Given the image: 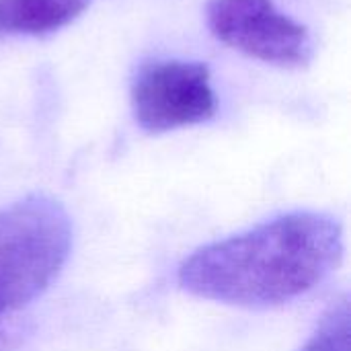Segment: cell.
I'll list each match as a JSON object with an SVG mask.
<instances>
[{"mask_svg":"<svg viewBox=\"0 0 351 351\" xmlns=\"http://www.w3.org/2000/svg\"><path fill=\"white\" fill-rule=\"evenodd\" d=\"M132 109L138 125L162 134L197 125L216 115L218 99L210 68L187 60H152L132 82Z\"/></svg>","mask_w":351,"mask_h":351,"instance_id":"obj_3","label":"cell"},{"mask_svg":"<svg viewBox=\"0 0 351 351\" xmlns=\"http://www.w3.org/2000/svg\"><path fill=\"white\" fill-rule=\"evenodd\" d=\"M343 259V228L323 212H290L193 251L179 286L206 300L269 308L331 276Z\"/></svg>","mask_w":351,"mask_h":351,"instance_id":"obj_1","label":"cell"},{"mask_svg":"<svg viewBox=\"0 0 351 351\" xmlns=\"http://www.w3.org/2000/svg\"><path fill=\"white\" fill-rule=\"evenodd\" d=\"M72 220L45 195H27L0 210V317L41 296L66 265Z\"/></svg>","mask_w":351,"mask_h":351,"instance_id":"obj_2","label":"cell"},{"mask_svg":"<svg viewBox=\"0 0 351 351\" xmlns=\"http://www.w3.org/2000/svg\"><path fill=\"white\" fill-rule=\"evenodd\" d=\"M206 19L216 39L255 60L278 66L313 60L308 29L278 10L274 0H210Z\"/></svg>","mask_w":351,"mask_h":351,"instance_id":"obj_4","label":"cell"},{"mask_svg":"<svg viewBox=\"0 0 351 351\" xmlns=\"http://www.w3.org/2000/svg\"><path fill=\"white\" fill-rule=\"evenodd\" d=\"M300 351H351L350 296L337 298Z\"/></svg>","mask_w":351,"mask_h":351,"instance_id":"obj_6","label":"cell"},{"mask_svg":"<svg viewBox=\"0 0 351 351\" xmlns=\"http://www.w3.org/2000/svg\"><path fill=\"white\" fill-rule=\"evenodd\" d=\"M90 0H0V35H43L72 23Z\"/></svg>","mask_w":351,"mask_h":351,"instance_id":"obj_5","label":"cell"}]
</instances>
